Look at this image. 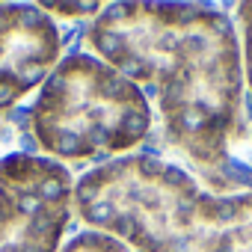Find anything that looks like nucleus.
Listing matches in <instances>:
<instances>
[{
    "label": "nucleus",
    "instance_id": "f257e3e1",
    "mask_svg": "<svg viewBox=\"0 0 252 252\" xmlns=\"http://www.w3.org/2000/svg\"><path fill=\"white\" fill-rule=\"evenodd\" d=\"M74 214L137 252H252V187L205 190L158 155H125L83 172Z\"/></svg>",
    "mask_w": 252,
    "mask_h": 252
},
{
    "label": "nucleus",
    "instance_id": "0eeeda50",
    "mask_svg": "<svg viewBox=\"0 0 252 252\" xmlns=\"http://www.w3.org/2000/svg\"><path fill=\"white\" fill-rule=\"evenodd\" d=\"M60 252H134L128 243H122L119 237L98 231V228H86L80 234H74L68 243H63Z\"/></svg>",
    "mask_w": 252,
    "mask_h": 252
},
{
    "label": "nucleus",
    "instance_id": "20e7f679",
    "mask_svg": "<svg viewBox=\"0 0 252 252\" xmlns=\"http://www.w3.org/2000/svg\"><path fill=\"white\" fill-rule=\"evenodd\" d=\"M74 217L65 163L12 152L0 158V252H60Z\"/></svg>",
    "mask_w": 252,
    "mask_h": 252
},
{
    "label": "nucleus",
    "instance_id": "f03ea898",
    "mask_svg": "<svg viewBox=\"0 0 252 252\" xmlns=\"http://www.w3.org/2000/svg\"><path fill=\"white\" fill-rule=\"evenodd\" d=\"M149 86L166 140L199 172L220 175L231 160L246 89L237 24L220 9L193 3Z\"/></svg>",
    "mask_w": 252,
    "mask_h": 252
},
{
    "label": "nucleus",
    "instance_id": "6e6552de",
    "mask_svg": "<svg viewBox=\"0 0 252 252\" xmlns=\"http://www.w3.org/2000/svg\"><path fill=\"white\" fill-rule=\"evenodd\" d=\"M237 33H240L243 83H246V95H249V122H252V3L237 6Z\"/></svg>",
    "mask_w": 252,
    "mask_h": 252
},
{
    "label": "nucleus",
    "instance_id": "423d86ee",
    "mask_svg": "<svg viewBox=\"0 0 252 252\" xmlns=\"http://www.w3.org/2000/svg\"><path fill=\"white\" fill-rule=\"evenodd\" d=\"M63 60V33L39 6L0 3V113L42 89Z\"/></svg>",
    "mask_w": 252,
    "mask_h": 252
},
{
    "label": "nucleus",
    "instance_id": "39448f33",
    "mask_svg": "<svg viewBox=\"0 0 252 252\" xmlns=\"http://www.w3.org/2000/svg\"><path fill=\"white\" fill-rule=\"evenodd\" d=\"M190 12L193 3H110L92 18L86 45L92 57L143 89L152 83L163 48Z\"/></svg>",
    "mask_w": 252,
    "mask_h": 252
},
{
    "label": "nucleus",
    "instance_id": "7ed1b4c3",
    "mask_svg": "<svg viewBox=\"0 0 252 252\" xmlns=\"http://www.w3.org/2000/svg\"><path fill=\"white\" fill-rule=\"evenodd\" d=\"M149 131L146 92L92 54L63 57L30 110V134L57 163H110L134 155Z\"/></svg>",
    "mask_w": 252,
    "mask_h": 252
},
{
    "label": "nucleus",
    "instance_id": "1a4fd4ad",
    "mask_svg": "<svg viewBox=\"0 0 252 252\" xmlns=\"http://www.w3.org/2000/svg\"><path fill=\"white\" fill-rule=\"evenodd\" d=\"M39 9L63 15V18H86V15H98L104 6L101 3H39Z\"/></svg>",
    "mask_w": 252,
    "mask_h": 252
}]
</instances>
